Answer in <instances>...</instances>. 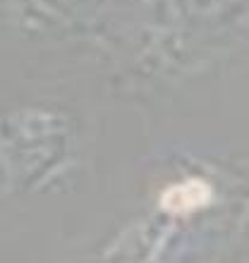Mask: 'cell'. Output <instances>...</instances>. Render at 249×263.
<instances>
[{
    "mask_svg": "<svg viewBox=\"0 0 249 263\" xmlns=\"http://www.w3.org/2000/svg\"><path fill=\"white\" fill-rule=\"evenodd\" d=\"M211 184L204 180H185L180 184H173L168 187L161 196V208L166 213H173V215H187V213H194L204 208L211 201Z\"/></svg>",
    "mask_w": 249,
    "mask_h": 263,
    "instance_id": "cell-1",
    "label": "cell"
}]
</instances>
